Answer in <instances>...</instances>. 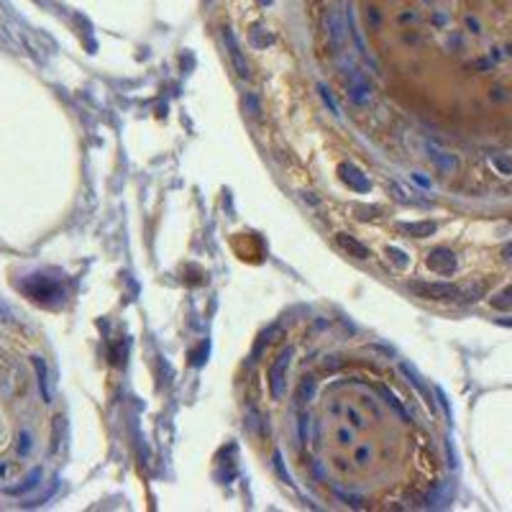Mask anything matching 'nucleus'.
Segmentation results:
<instances>
[{"mask_svg": "<svg viewBox=\"0 0 512 512\" xmlns=\"http://www.w3.org/2000/svg\"><path fill=\"white\" fill-rule=\"evenodd\" d=\"M336 241H338V246H341L346 254H351V256H356V259H369V249H367V246H361L356 238H351V236L338 233Z\"/></svg>", "mask_w": 512, "mask_h": 512, "instance_id": "9d476101", "label": "nucleus"}, {"mask_svg": "<svg viewBox=\"0 0 512 512\" xmlns=\"http://www.w3.org/2000/svg\"><path fill=\"white\" fill-rule=\"evenodd\" d=\"M410 290L423 300H441V303H451L464 294L461 287L448 285V282H412Z\"/></svg>", "mask_w": 512, "mask_h": 512, "instance_id": "7ed1b4c3", "label": "nucleus"}, {"mask_svg": "<svg viewBox=\"0 0 512 512\" xmlns=\"http://www.w3.org/2000/svg\"><path fill=\"white\" fill-rule=\"evenodd\" d=\"M492 167L497 169V175L512 177V161L510 159H502V157H492Z\"/></svg>", "mask_w": 512, "mask_h": 512, "instance_id": "2eb2a0df", "label": "nucleus"}, {"mask_svg": "<svg viewBox=\"0 0 512 512\" xmlns=\"http://www.w3.org/2000/svg\"><path fill=\"white\" fill-rule=\"evenodd\" d=\"M430 159L436 161V167L441 169L443 175H451V172H454V169H456V164H459V161H456V157H454V154H448V152H438V149H430Z\"/></svg>", "mask_w": 512, "mask_h": 512, "instance_id": "9b49d317", "label": "nucleus"}, {"mask_svg": "<svg viewBox=\"0 0 512 512\" xmlns=\"http://www.w3.org/2000/svg\"><path fill=\"white\" fill-rule=\"evenodd\" d=\"M374 10H377V8H369V24L371 26L379 24V13H374Z\"/></svg>", "mask_w": 512, "mask_h": 512, "instance_id": "a211bd4d", "label": "nucleus"}, {"mask_svg": "<svg viewBox=\"0 0 512 512\" xmlns=\"http://www.w3.org/2000/svg\"><path fill=\"white\" fill-rule=\"evenodd\" d=\"M249 39H251V44L256 46V49H264V46H269L272 44V36L261 28V26H256V28H251V34H249Z\"/></svg>", "mask_w": 512, "mask_h": 512, "instance_id": "4468645a", "label": "nucleus"}, {"mask_svg": "<svg viewBox=\"0 0 512 512\" xmlns=\"http://www.w3.org/2000/svg\"><path fill=\"white\" fill-rule=\"evenodd\" d=\"M256 3H259V6H272L274 0H256Z\"/></svg>", "mask_w": 512, "mask_h": 512, "instance_id": "6ab92c4d", "label": "nucleus"}, {"mask_svg": "<svg viewBox=\"0 0 512 512\" xmlns=\"http://www.w3.org/2000/svg\"><path fill=\"white\" fill-rule=\"evenodd\" d=\"M312 395H315V382L308 377V379H303V382H300V387H297V403H300V405L310 403Z\"/></svg>", "mask_w": 512, "mask_h": 512, "instance_id": "f8f14e48", "label": "nucleus"}, {"mask_svg": "<svg viewBox=\"0 0 512 512\" xmlns=\"http://www.w3.org/2000/svg\"><path fill=\"white\" fill-rule=\"evenodd\" d=\"M397 231L412 238H425V236L436 233V223L433 220H420V223H397Z\"/></svg>", "mask_w": 512, "mask_h": 512, "instance_id": "1a4fd4ad", "label": "nucleus"}, {"mask_svg": "<svg viewBox=\"0 0 512 512\" xmlns=\"http://www.w3.org/2000/svg\"><path fill=\"white\" fill-rule=\"evenodd\" d=\"M346 95H348V100L353 105H367L369 103L371 87L359 69H348V75H346Z\"/></svg>", "mask_w": 512, "mask_h": 512, "instance_id": "39448f33", "label": "nucleus"}, {"mask_svg": "<svg viewBox=\"0 0 512 512\" xmlns=\"http://www.w3.org/2000/svg\"><path fill=\"white\" fill-rule=\"evenodd\" d=\"M290 359H292V351L287 348L277 356V361L269 367V392L274 400H282L287 389V367H290Z\"/></svg>", "mask_w": 512, "mask_h": 512, "instance_id": "20e7f679", "label": "nucleus"}, {"mask_svg": "<svg viewBox=\"0 0 512 512\" xmlns=\"http://www.w3.org/2000/svg\"><path fill=\"white\" fill-rule=\"evenodd\" d=\"M338 172H341V177H344V182L348 187L359 190V193H367V190H369V179L361 175V172L353 167V164H341V167H338Z\"/></svg>", "mask_w": 512, "mask_h": 512, "instance_id": "6e6552de", "label": "nucleus"}, {"mask_svg": "<svg viewBox=\"0 0 512 512\" xmlns=\"http://www.w3.org/2000/svg\"><path fill=\"white\" fill-rule=\"evenodd\" d=\"M502 256H504L507 261H512V244L504 246V249H502Z\"/></svg>", "mask_w": 512, "mask_h": 512, "instance_id": "f3484780", "label": "nucleus"}, {"mask_svg": "<svg viewBox=\"0 0 512 512\" xmlns=\"http://www.w3.org/2000/svg\"><path fill=\"white\" fill-rule=\"evenodd\" d=\"M26 374L16 359L0 348V484L16 477L18 464L31 459L36 451V436L31 428H13L8 407L24 395Z\"/></svg>", "mask_w": 512, "mask_h": 512, "instance_id": "f257e3e1", "label": "nucleus"}, {"mask_svg": "<svg viewBox=\"0 0 512 512\" xmlns=\"http://www.w3.org/2000/svg\"><path fill=\"white\" fill-rule=\"evenodd\" d=\"M428 267L438 274H451L456 272V254L451 249H436L428 256Z\"/></svg>", "mask_w": 512, "mask_h": 512, "instance_id": "0eeeda50", "label": "nucleus"}, {"mask_svg": "<svg viewBox=\"0 0 512 512\" xmlns=\"http://www.w3.org/2000/svg\"><path fill=\"white\" fill-rule=\"evenodd\" d=\"M492 305H495V308H500V310H507V308H512V285L504 287V290H500V292L492 297Z\"/></svg>", "mask_w": 512, "mask_h": 512, "instance_id": "ddd939ff", "label": "nucleus"}, {"mask_svg": "<svg viewBox=\"0 0 512 512\" xmlns=\"http://www.w3.org/2000/svg\"><path fill=\"white\" fill-rule=\"evenodd\" d=\"M223 39H226V49H228V57H231V64H233V69H236V75L241 77V80H249L251 69H249V64H246V59H244V54H241V49H238V44H236L233 34L226 31Z\"/></svg>", "mask_w": 512, "mask_h": 512, "instance_id": "423d86ee", "label": "nucleus"}, {"mask_svg": "<svg viewBox=\"0 0 512 512\" xmlns=\"http://www.w3.org/2000/svg\"><path fill=\"white\" fill-rule=\"evenodd\" d=\"M320 34H323V42L333 54L344 49L346 42V21L344 13L338 8H328L323 16H320Z\"/></svg>", "mask_w": 512, "mask_h": 512, "instance_id": "f03ea898", "label": "nucleus"}, {"mask_svg": "<svg viewBox=\"0 0 512 512\" xmlns=\"http://www.w3.org/2000/svg\"><path fill=\"white\" fill-rule=\"evenodd\" d=\"M389 256H392V261H397V264H400V267H405V264H407V259H405V254L403 251H397V249H389Z\"/></svg>", "mask_w": 512, "mask_h": 512, "instance_id": "dca6fc26", "label": "nucleus"}]
</instances>
